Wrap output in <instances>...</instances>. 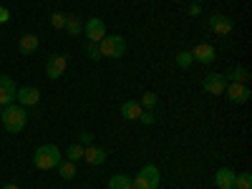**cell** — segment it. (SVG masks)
<instances>
[{"mask_svg": "<svg viewBox=\"0 0 252 189\" xmlns=\"http://www.w3.org/2000/svg\"><path fill=\"white\" fill-rule=\"evenodd\" d=\"M63 161V154L56 144H43V146H38L35 154H33V164H35V169L40 172H48V169H56V166Z\"/></svg>", "mask_w": 252, "mask_h": 189, "instance_id": "1", "label": "cell"}, {"mask_svg": "<svg viewBox=\"0 0 252 189\" xmlns=\"http://www.w3.org/2000/svg\"><path fill=\"white\" fill-rule=\"evenodd\" d=\"M0 121H3L5 126V131L8 134H18V131H23L26 129V124H28V111L26 106H15V103H10V106L3 109V116H0Z\"/></svg>", "mask_w": 252, "mask_h": 189, "instance_id": "2", "label": "cell"}, {"mask_svg": "<svg viewBox=\"0 0 252 189\" xmlns=\"http://www.w3.org/2000/svg\"><path fill=\"white\" fill-rule=\"evenodd\" d=\"M98 51L101 58H121L126 53V40L124 35H103L98 40Z\"/></svg>", "mask_w": 252, "mask_h": 189, "instance_id": "3", "label": "cell"}, {"mask_svg": "<svg viewBox=\"0 0 252 189\" xmlns=\"http://www.w3.org/2000/svg\"><path fill=\"white\" fill-rule=\"evenodd\" d=\"M66 68H68V56L66 53H58V56H51L48 61H46V76L48 78H61L63 73H66Z\"/></svg>", "mask_w": 252, "mask_h": 189, "instance_id": "4", "label": "cell"}, {"mask_svg": "<svg viewBox=\"0 0 252 189\" xmlns=\"http://www.w3.org/2000/svg\"><path fill=\"white\" fill-rule=\"evenodd\" d=\"M224 96H227L229 101H232V103H237V106H242V103H247V101H250L252 91H250L247 83H227Z\"/></svg>", "mask_w": 252, "mask_h": 189, "instance_id": "5", "label": "cell"}, {"mask_svg": "<svg viewBox=\"0 0 252 189\" xmlns=\"http://www.w3.org/2000/svg\"><path fill=\"white\" fill-rule=\"evenodd\" d=\"M83 35L89 38V43H98V40L106 35V23L101 18H89L83 23Z\"/></svg>", "mask_w": 252, "mask_h": 189, "instance_id": "6", "label": "cell"}, {"mask_svg": "<svg viewBox=\"0 0 252 189\" xmlns=\"http://www.w3.org/2000/svg\"><path fill=\"white\" fill-rule=\"evenodd\" d=\"M202 89H204L209 96H222L224 89H227V78H224V73H209V76H204Z\"/></svg>", "mask_w": 252, "mask_h": 189, "instance_id": "7", "label": "cell"}, {"mask_svg": "<svg viewBox=\"0 0 252 189\" xmlns=\"http://www.w3.org/2000/svg\"><path fill=\"white\" fill-rule=\"evenodd\" d=\"M209 31H212L215 35H229L232 33V28H235V20L229 18V15H209Z\"/></svg>", "mask_w": 252, "mask_h": 189, "instance_id": "8", "label": "cell"}, {"mask_svg": "<svg viewBox=\"0 0 252 189\" xmlns=\"http://www.w3.org/2000/svg\"><path fill=\"white\" fill-rule=\"evenodd\" d=\"M15 83L10 76H0V106H10V103H15Z\"/></svg>", "mask_w": 252, "mask_h": 189, "instance_id": "9", "label": "cell"}, {"mask_svg": "<svg viewBox=\"0 0 252 189\" xmlns=\"http://www.w3.org/2000/svg\"><path fill=\"white\" fill-rule=\"evenodd\" d=\"M189 53H192V58L197 63H215V58H217V48L212 43H197Z\"/></svg>", "mask_w": 252, "mask_h": 189, "instance_id": "10", "label": "cell"}, {"mask_svg": "<svg viewBox=\"0 0 252 189\" xmlns=\"http://www.w3.org/2000/svg\"><path fill=\"white\" fill-rule=\"evenodd\" d=\"M15 101L20 103V106H35V103L40 101V91L33 89V86H20L15 91Z\"/></svg>", "mask_w": 252, "mask_h": 189, "instance_id": "11", "label": "cell"}, {"mask_svg": "<svg viewBox=\"0 0 252 189\" xmlns=\"http://www.w3.org/2000/svg\"><path fill=\"white\" fill-rule=\"evenodd\" d=\"M235 172L232 169H227V166H222V169H217V174H215V187L217 189H232L235 187Z\"/></svg>", "mask_w": 252, "mask_h": 189, "instance_id": "12", "label": "cell"}, {"mask_svg": "<svg viewBox=\"0 0 252 189\" xmlns=\"http://www.w3.org/2000/svg\"><path fill=\"white\" fill-rule=\"evenodd\" d=\"M38 35H33V33H23L20 35V40H18V51L23 53V56H31V53H35V48H38Z\"/></svg>", "mask_w": 252, "mask_h": 189, "instance_id": "13", "label": "cell"}, {"mask_svg": "<svg viewBox=\"0 0 252 189\" xmlns=\"http://www.w3.org/2000/svg\"><path fill=\"white\" fill-rule=\"evenodd\" d=\"M141 111H144V109H141L139 101H124V103H121V116L129 119V121H139Z\"/></svg>", "mask_w": 252, "mask_h": 189, "instance_id": "14", "label": "cell"}, {"mask_svg": "<svg viewBox=\"0 0 252 189\" xmlns=\"http://www.w3.org/2000/svg\"><path fill=\"white\" fill-rule=\"evenodd\" d=\"M83 161H89V164H103V161H106V152H103L101 146H86V149H83Z\"/></svg>", "mask_w": 252, "mask_h": 189, "instance_id": "15", "label": "cell"}, {"mask_svg": "<svg viewBox=\"0 0 252 189\" xmlns=\"http://www.w3.org/2000/svg\"><path fill=\"white\" fill-rule=\"evenodd\" d=\"M63 31H66L68 35H81L83 33V23H81V18L78 15H66V28H63Z\"/></svg>", "mask_w": 252, "mask_h": 189, "instance_id": "16", "label": "cell"}, {"mask_svg": "<svg viewBox=\"0 0 252 189\" xmlns=\"http://www.w3.org/2000/svg\"><path fill=\"white\" fill-rule=\"evenodd\" d=\"M109 189H131V177L129 174H114L109 179Z\"/></svg>", "mask_w": 252, "mask_h": 189, "instance_id": "17", "label": "cell"}, {"mask_svg": "<svg viewBox=\"0 0 252 189\" xmlns=\"http://www.w3.org/2000/svg\"><path fill=\"white\" fill-rule=\"evenodd\" d=\"M224 78H227V83H247L250 81V73L245 68H232L229 73H224Z\"/></svg>", "mask_w": 252, "mask_h": 189, "instance_id": "18", "label": "cell"}, {"mask_svg": "<svg viewBox=\"0 0 252 189\" xmlns=\"http://www.w3.org/2000/svg\"><path fill=\"white\" fill-rule=\"evenodd\" d=\"M58 174H61L63 179H73V177H76V161L63 159V161L58 164Z\"/></svg>", "mask_w": 252, "mask_h": 189, "instance_id": "19", "label": "cell"}, {"mask_svg": "<svg viewBox=\"0 0 252 189\" xmlns=\"http://www.w3.org/2000/svg\"><path fill=\"white\" fill-rule=\"evenodd\" d=\"M83 149H86V146H83L81 141L71 144L68 149H66V159H68V161H81V159H83Z\"/></svg>", "mask_w": 252, "mask_h": 189, "instance_id": "20", "label": "cell"}, {"mask_svg": "<svg viewBox=\"0 0 252 189\" xmlns=\"http://www.w3.org/2000/svg\"><path fill=\"white\" fill-rule=\"evenodd\" d=\"M232 189H252V174L245 172V174H237L235 177V187Z\"/></svg>", "mask_w": 252, "mask_h": 189, "instance_id": "21", "label": "cell"}, {"mask_svg": "<svg viewBox=\"0 0 252 189\" xmlns=\"http://www.w3.org/2000/svg\"><path fill=\"white\" fill-rule=\"evenodd\" d=\"M192 63H194V58H192V53H189V51H179L177 53V66L179 68H189Z\"/></svg>", "mask_w": 252, "mask_h": 189, "instance_id": "22", "label": "cell"}, {"mask_svg": "<svg viewBox=\"0 0 252 189\" xmlns=\"http://www.w3.org/2000/svg\"><path fill=\"white\" fill-rule=\"evenodd\" d=\"M141 109H154L157 106V94L154 91H146V94H141Z\"/></svg>", "mask_w": 252, "mask_h": 189, "instance_id": "23", "label": "cell"}, {"mask_svg": "<svg viewBox=\"0 0 252 189\" xmlns=\"http://www.w3.org/2000/svg\"><path fill=\"white\" fill-rule=\"evenodd\" d=\"M51 26H53L56 31H61V28H66V13H61V10L51 13Z\"/></svg>", "mask_w": 252, "mask_h": 189, "instance_id": "24", "label": "cell"}, {"mask_svg": "<svg viewBox=\"0 0 252 189\" xmlns=\"http://www.w3.org/2000/svg\"><path fill=\"white\" fill-rule=\"evenodd\" d=\"M86 56L91 61H101V51H98V43H86Z\"/></svg>", "mask_w": 252, "mask_h": 189, "instance_id": "25", "label": "cell"}, {"mask_svg": "<svg viewBox=\"0 0 252 189\" xmlns=\"http://www.w3.org/2000/svg\"><path fill=\"white\" fill-rule=\"evenodd\" d=\"M154 119H157V116H154V109H144V111H141V116H139V121H141V124H146V126L154 124Z\"/></svg>", "mask_w": 252, "mask_h": 189, "instance_id": "26", "label": "cell"}, {"mask_svg": "<svg viewBox=\"0 0 252 189\" xmlns=\"http://www.w3.org/2000/svg\"><path fill=\"white\" fill-rule=\"evenodd\" d=\"M131 189H154L149 182H144L139 174H136V179H131Z\"/></svg>", "mask_w": 252, "mask_h": 189, "instance_id": "27", "label": "cell"}, {"mask_svg": "<svg viewBox=\"0 0 252 189\" xmlns=\"http://www.w3.org/2000/svg\"><path fill=\"white\" fill-rule=\"evenodd\" d=\"M8 20H10V10L5 5H0V23H8Z\"/></svg>", "mask_w": 252, "mask_h": 189, "instance_id": "28", "label": "cell"}, {"mask_svg": "<svg viewBox=\"0 0 252 189\" xmlns=\"http://www.w3.org/2000/svg\"><path fill=\"white\" fill-rule=\"evenodd\" d=\"M202 13V5L199 3H192V5H189V15H192V18H197Z\"/></svg>", "mask_w": 252, "mask_h": 189, "instance_id": "29", "label": "cell"}, {"mask_svg": "<svg viewBox=\"0 0 252 189\" xmlns=\"http://www.w3.org/2000/svg\"><path fill=\"white\" fill-rule=\"evenodd\" d=\"M91 139H94V136H91V131H83V134L78 136V141H81L83 146H86V144H91Z\"/></svg>", "mask_w": 252, "mask_h": 189, "instance_id": "30", "label": "cell"}, {"mask_svg": "<svg viewBox=\"0 0 252 189\" xmlns=\"http://www.w3.org/2000/svg\"><path fill=\"white\" fill-rule=\"evenodd\" d=\"M3 189H18V187H15V184H5Z\"/></svg>", "mask_w": 252, "mask_h": 189, "instance_id": "31", "label": "cell"}, {"mask_svg": "<svg viewBox=\"0 0 252 189\" xmlns=\"http://www.w3.org/2000/svg\"><path fill=\"white\" fill-rule=\"evenodd\" d=\"M0 116H3V106H0Z\"/></svg>", "mask_w": 252, "mask_h": 189, "instance_id": "32", "label": "cell"}, {"mask_svg": "<svg viewBox=\"0 0 252 189\" xmlns=\"http://www.w3.org/2000/svg\"><path fill=\"white\" fill-rule=\"evenodd\" d=\"M194 3H204V0H194Z\"/></svg>", "mask_w": 252, "mask_h": 189, "instance_id": "33", "label": "cell"}]
</instances>
